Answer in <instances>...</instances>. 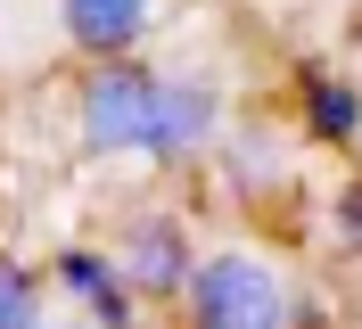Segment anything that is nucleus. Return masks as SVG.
<instances>
[{
    "label": "nucleus",
    "instance_id": "f257e3e1",
    "mask_svg": "<svg viewBox=\"0 0 362 329\" xmlns=\"http://www.w3.org/2000/svg\"><path fill=\"white\" fill-rule=\"evenodd\" d=\"M66 124L90 165H140V173H198L223 149L230 83L206 58H83L66 83Z\"/></svg>",
    "mask_w": 362,
    "mask_h": 329
},
{
    "label": "nucleus",
    "instance_id": "f03ea898",
    "mask_svg": "<svg viewBox=\"0 0 362 329\" xmlns=\"http://www.w3.org/2000/svg\"><path fill=\"white\" fill-rule=\"evenodd\" d=\"M296 280L255 239H214L173 305V329H288Z\"/></svg>",
    "mask_w": 362,
    "mask_h": 329
},
{
    "label": "nucleus",
    "instance_id": "7ed1b4c3",
    "mask_svg": "<svg viewBox=\"0 0 362 329\" xmlns=\"http://www.w3.org/2000/svg\"><path fill=\"white\" fill-rule=\"evenodd\" d=\"M107 247H115V263H124V280H132L157 313L181 305V288H189V272H198V255H206L189 206H173V197H132V206L115 214Z\"/></svg>",
    "mask_w": 362,
    "mask_h": 329
},
{
    "label": "nucleus",
    "instance_id": "20e7f679",
    "mask_svg": "<svg viewBox=\"0 0 362 329\" xmlns=\"http://www.w3.org/2000/svg\"><path fill=\"white\" fill-rule=\"evenodd\" d=\"M42 272H49V296H58L74 321H90V329H157V321H148L157 305L124 280V263H115L107 239H66V247H49Z\"/></svg>",
    "mask_w": 362,
    "mask_h": 329
},
{
    "label": "nucleus",
    "instance_id": "39448f33",
    "mask_svg": "<svg viewBox=\"0 0 362 329\" xmlns=\"http://www.w3.org/2000/svg\"><path fill=\"white\" fill-rule=\"evenodd\" d=\"M49 25H58L74 66L83 58H132V50L157 42L165 0H49Z\"/></svg>",
    "mask_w": 362,
    "mask_h": 329
},
{
    "label": "nucleus",
    "instance_id": "423d86ee",
    "mask_svg": "<svg viewBox=\"0 0 362 329\" xmlns=\"http://www.w3.org/2000/svg\"><path fill=\"white\" fill-rule=\"evenodd\" d=\"M288 91H296V140L338 149V156L362 149V74H346V66H296Z\"/></svg>",
    "mask_w": 362,
    "mask_h": 329
},
{
    "label": "nucleus",
    "instance_id": "0eeeda50",
    "mask_svg": "<svg viewBox=\"0 0 362 329\" xmlns=\"http://www.w3.org/2000/svg\"><path fill=\"white\" fill-rule=\"evenodd\" d=\"M58 296H49V272L17 247H0V329H49Z\"/></svg>",
    "mask_w": 362,
    "mask_h": 329
},
{
    "label": "nucleus",
    "instance_id": "6e6552de",
    "mask_svg": "<svg viewBox=\"0 0 362 329\" xmlns=\"http://www.w3.org/2000/svg\"><path fill=\"white\" fill-rule=\"evenodd\" d=\"M329 247H338L346 263H362V165L329 190Z\"/></svg>",
    "mask_w": 362,
    "mask_h": 329
},
{
    "label": "nucleus",
    "instance_id": "1a4fd4ad",
    "mask_svg": "<svg viewBox=\"0 0 362 329\" xmlns=\"http://www.w3.org/2000/svg\"><path fill=\"white\" fill-rule=\"evenodd\" d=\"M288 329H338V305L321 296V288L296 280V305H288Z\"/></svg>",
    "mask_w": 362,
    "mask_h": 329
},
{
    "label": "nucleus",
    "instance_id": "9d476101",
    "mask_svg": "<svg viewBox=\"0 0 362 329\" xmlns=\"http://www.w3.org/2000/svg\"><path fill=\"white\" fill-rule=\"evenodd\" d=\"M17 17H25V0H0V58L17 50Z\"/></svg>",
    "mask_w": 362,
    "mask_h": 329
},
{
    "label": "nucleus",
    "instance_id": "9b49d317",
    "mask_svg": "<svg viewBox=\"0 0 362 329\" xmlns=\"http://www.w3.org/2000/svg\"><path fill=\"white\" fill-rule=\"evenodd\" d=\"M49 329H90V321H74V313H66V321H58V313H49Z\"/></svg>",
    "mask_w": 362,
    "mask_h": 329
}]
</instances>
